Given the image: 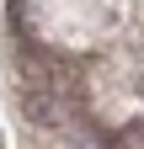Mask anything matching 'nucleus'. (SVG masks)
Returning <instances> with one entry per match:
<instances>
[{
  "instance_id": "f257e3e1",
  "label": "nucleus",
  "mask_w": 144,
  "mask_h": 149,
  "mask_svg": "<svg viewBox=\"0 0 144 149\" xmlns=\"http://www.w3.org/2000/svg\"><path fill=\"white\" fill-rule=\"evenodd\" d=\"M22 112H27V123L53 128V123H59V85H48V80H27V85H22Z\"/></svg>"
},
{
  "instance_id": "f03ea898",
  "label": "nucleus",
  "mask_w": 144,
  "mask_h": 149,
  "mask_svg": "<svg viewBox=\"0 0 144 149\" xmlns=\"http://www.w3.org/2000/svg\"><path fill=\"white\" fill-rule=\"evenodd\" d=\"M117 149H144V133H123V144Z\"/></svg>"
}]
</instances>
